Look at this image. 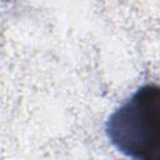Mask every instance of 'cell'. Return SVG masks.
Here are the masks:
<instances>
[{
  "mask_svg": "<svg viewBox=\"0 0 160 160\" xmlns=\"http://www.w3.org/2000/svg\"><path fill=\"white\" fill-rule=\"evenodd\" d=\"M106 134L132 160H160V85L139 88L109 116Z\"/></svg>",
  "mask_w": 160,
  "mask_h": 160,
  "instance_id": "obj_1",
  "label": "cell"
}]
</instances>
